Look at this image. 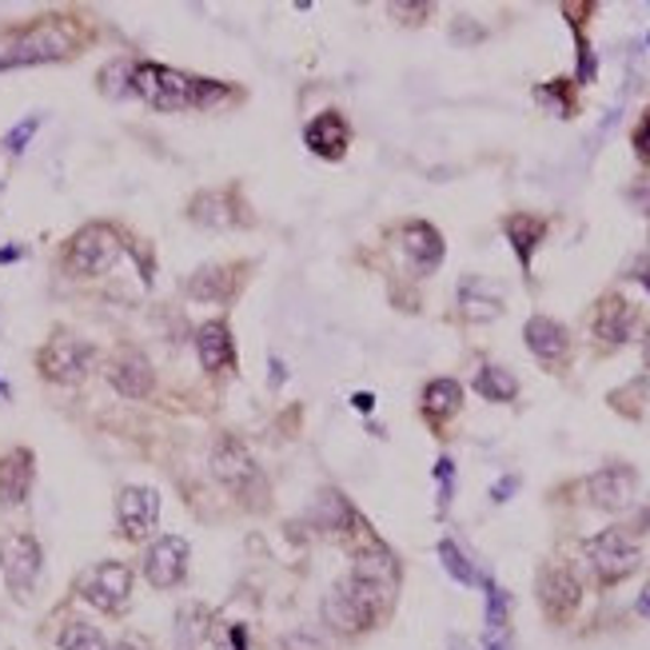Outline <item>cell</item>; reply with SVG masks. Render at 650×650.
<instances>
[{"label": "cell", "mask_w": 650, "mask_h": 650, "mask_svg": "<svg viewBox=\"0 0 650 650\" xmlns=\"http://www.w3.org/2000/svg\"><path fill=\"white\" fill-rule=\"evenodd\" d=\"M132 93L156 108V112H192L228 100V85L199 80V76L176 73L164 64H132Z\"/></svg>", "instance_id": "obj_1"}, {"label": "cell", "mask_w": 650, "mask_h": 650, "mask_svg": "<svg viewBox=\"0 0 650 650\" xmlns=\"http://www.w3.org/2000/svg\"><path fill=\"white\" fill-rule=\"evenodd\" d=\"M396 598L379 595L376 587H368L364 578L347 575L339 587H332V595L324 598V619L327 627L344 630V635H359V630H371Z\"/></svg>", "instance_id": "obj_2"}, {"label": "cell", "mask_w": 650, "mask_h": 650, "mask_svg": "<svg viewBox=\"0 0 650 650\" xmlns=\"http://www.w3.org/2000/svg\"><path fill=\"white\" fill-rule=\"evenodd\" d=\"M583 555H587L591 571H595L598 587H615V583L635 575L642 563V551L627 527H607V531L591 535L583 543Z\"/></svg>", "instance_id": "obj_3"}, {"label": "cell", "mask_w": 650, "mask_h": 650, "mask_svg": "<svg viewBox=\"0 0 650 650\" xmlns=\"http://www.w3.org/2000/svg\"><path fill=\"white\" fill-rule=\"evenodd\" d=\"M212 475H216L236 499L260 503L263 495H268L260 463H256V455L248 452L236 435H220V440H216V447H212Z\"/></svg>", "instance_id": "obj_4"}, {"label": "cell", "mask_w": 650, "mask_h": 650, "mask_svg": "<svg viewBox=\"0 0 650 650\" xmlns=\"http://www.w3.org/2000/svg\"><path fill=\"white\" fill-rule=\"evenodd\" d=\"M120 236L108 224H85L68 243V268L76 275H105L112 272V263L120 260Z\"/></svg>", "instance_id": "obj_5"}, {"label": "cell", "mask_w": 650, "mask_h": 650, "mask_svg": "<svg viewBox=\"0 0 650 650\" xmlns=\"http://www.w3.org/2000/svg\"><path fill=\"white\" fill-rule=\"evenodd\" d=\"M583 487H587L591 507H598V511L607 514H622L639 499V472L630 463H607L595 475H587Z\"/></svg>", "instance_id": "obj_6"}, {"label": "cell", "mask_w": 650, "mask_h": 650, "mask_svg": "<svg viewBox=\"0 0 650 650\" xmlns=\"http://www.w3.org/2000/svg\"><path fill=\"white\" fill-rule=\"evenodd\" d=\"M73 53V32L64 29L61 21L36 24L29 36L12 44L9 53L0 56V68H29V64H48Z\"/></svg>", "instance_id": "obj_7"}, {"label": "cell", "mask_w": 650, "mask_h": 650, "mask_svg": "<svg viewBox=\"0 0 650 650\" xmlns=\"http://www.w3.org/2000/svg\"><path fill=\"white\" fill-rule=\"evenodd\" d=\"M535 591H539V607H543V615L551 622H566L578 610V603H583V583L563 563H546L539 571Z\"/></svg>", "instance_id": "obj_8"}, {"label": "cell", "mask_w": 650, "mask_h": 650, "mask_svg": "<svg viewBox=\"0 0 650 650\" xmlns=\"http://www.w3.org/2000/svg\"><path fill=\"white\" fill-rule=\"evenodd\" d=\"M635 327H639V307L630 304L627 295L619 292H607L598 295L595 315H591V332L603 347H627L635 339Z\"/></svg>", "instance_id": "obj_9"}, {"label": "cell", "mask_w": 650, "mask_h": 650, "mask_svg": "<svg viewBox=\"0 0 650 650\" xmlns=\"http://www.w3.org/2000/svg\"><path fill=\"white\" fill-rule=\"evenodd\" d=\"M41 543L32 535H9L0 539V575H4V583H9V591L17 598H24L32 591V583H36V575H41Z\"/></svg>", "instance_id": "obj_10"}, {"label": "cell", "mask_w": 650, "mask_h": 650, "mask_svg": "<svg viewBox=\"0 0 650 650\" xmlns=\"http://www.w3.org/2000/svg\"><path fill=\"white\" fill-rule=\"evenodd\" d=\"M523 344L546 371H563L566 359H571V332H566V324L551 319V315H531L527 319Z\"/></svg>", "instance_id": "obj_11"}, {"label": "cell", "mask_w": 650, "mask_h": 650, "mask_svg": "<svg viewBox=\"0 0 650 650\" xmlns=\"http://www.w3.org/2000/svg\"><path fill=\"white\" fill-rule=\"evenodd\" d=\"M93 368V347L85 339L73 336H53L41 351V371L53 383H80Z\"/></svg>", "instance_id": "obj_12"}, {"label": "cell", "mask_w": 650, "mask_h": 650, "mask_svg": "<svg viewBox=\"0 0 650 650\" xmlns=\"http://www.w3.org/2000/svg\"><path fill=\"white\" fill-rule=\"evenodd\" d=\"M399 248H403V260L411 263L415 275H431L447 256V243H443V231L427 220H408L399 228Z\"/></svg>", "instance_id": "obj_13"}, {"label": "cell", "mask_w": 650, "mask_h": 650, "mask_svg": "<svg viewBox=\"0 0 650 650\" xmlns=\"http://www.w3.org/2000/svg\"><path fill=\"white\" fill-rule=\"evenodd\" d=\"M144 575L156 591L180 587V578L188 575V539L180 535H160L148 546L144 555Z\"/></svg>", "instance_id": "obj_14"}, {"label": "cell", "mask_w": 650, "mask_h": 650, "mask_svg": "<svg viewBox=\"0 0 650 650\" xmlns=\"http://www.w3.org/2000/svg\"><path fill=\"white\" fill-rule=\"evenodd\" d=\"M80 595L100 610H120L132 595V571L124 563H100L80 578Z\"/></svg>", "instance_id": "obj_15"}, {"label": "cell", "mask_w": 650, "mask_h": 650, "mask_svg": "<svg viewBox=\"0 0 650 650\" xmlns=\"http://www.w3.org/2000/svg\"><path fill=\"white\" fill-rule=\"evenodd\" d=\"M116 519L128 539H148L160 523V495L152 487H124L116 499Z\"/></svg>", "instance_id": "obj_16"}, {"label": "cell", "mask_w": 650, "mask_h": 650, "mask_svg": "<svg viewBox=\"0 0 650 650\" xmlns=\"http://www.w3.org/2000/svg\"><path fill=\"white\" fill-rule=\"evenodd\" d=\"M351 575L364 578V583H368V587H376L379 595L396 598L399 578H403V566H399L396 555H391V546H383L379 539H371V543L356 555V566H351Z\"/></svg>", "instance_id": "obj_17"}, {"label": "cell", "mask_w": 650, "mask_h": 650, "mask_svg": "<svg viewBox=\"0 0 650 650\" xmlns=\"http://www.w3.org/2000/svg\"><path fill=\"white\" fill-rule=\"evenodd\" d=\"M304 144L312 148L319 160H339L347 152V144H351V128H347L344 112H336V108H327V112L312 116L304 128Z\"/></svg>", "instance_id": "obj_18"}, {"label": "cell", "mask_w": 650, "mask_h": 650, "mask_svg": "<svg viewBox=\"0 0 650 650\" xmlns=\"http://www.w3.org/2000/svg\"><path fill=\"white\" fill-rule=\"evenodd\" d=\"M503 236H507V243H511L519 268L531 272V260H535L539 243L546 240V220L535 216V212H511V216H503Z\"/></svg>", "instance_id": "obj_19"}, {"label": "cell", "mask_w": 650, "mask_h": 650, "mask_svg": "<svg viewBox=\"0 0 650 650\" xmlns=\"http://www.w3.org/2000/svg\"><path fill=\"white\" fill-rule=\"evenodd\" d=\"M459 315L467 324H491L503 315V295L495 292L483 275H463L459 280Z\"/></svg>", "instance_id": "obj_20"}, {"label": "cell", "mask_w": 650, "mask_h": 650, "mask_svg": "<svg viewBox=\"0 0 650 650\" xmlns=\"http://www.w3.org/2000/svg\"><path fill=\"white\" fill-rule=\"evenodd\" d=\"M32 475H36V467H32L29 447H12L9 455H0V503H24L32 491Z\"/></svg>", "instance_id": "obj_21"}, {"label": "cell", "mask_w": 650, "mask_h": 650, "mask_svg": "<svg viewBox=\"0 0 650 650\" xmlns=\"http://www.w3.org/2000/svg\"><path fill=\"white\" fill-rule=\"evenodd\" d=\"M196 356L204 371H224L236 368V339H231L224 319H212L196 332Z\"/></svg>", "instance_id": "obj_22"}, {"label": "cell", "mask_w": 650, "mask_h": 650, "mask_svg": "<svg viewBox=\"0 0 650 650\" xmlns=\"http://www.w3.org/2000/svg\"><path fill=\"white\" fill-rule=\"evenodd\" d=\"M108 383L124 399H144L148 391H152V364H148L140 351H124L120 359H112Z\"/></svg>", "instance_id": "obj_23"}, {"label": "cell", "mask_w": 650, "mask_h": 650, "mask_svg": "<svg viewBox=\"0 0 650 650\" xmlns=\"http://www.w3.org/2000/svg\"><path fill=\"white\" fill-rule=\"evenodd\" d=\"M463 408V383L459 379H431L427 388H423V415H427V423H447L452 415H459Z\"/></svg>", "instance_id": "obj_24"}, {"label": "cell", "mask_w": 650, "mask_h": 650, "mask_svg": "<svg viewBox=\"0 0 650 650\" xmlns=\"http://www.w3.org/2000/svg\"><path fill=\"white\" fill-rule=\"evenodd\" d=\"M188 216L199 228H236V224L243 220L240 208L228 204V192H199V196L192 199Z\"/></svg>", "instance_id": "obj_25"}, {"label": "cell", "mask_w": 650, "mask_h": 650, "mask_svg": "<svg viewBox=\"0 0 650 650\" xmlns=\"http://www.w3.org/2000/svg\"><path fill=\"white\" fill-rule=\"evenodd\" d=\"M472 388L479 391L487 403H511V399L519 396V379H514L511 368H499V364H483V368L475 371Z\"/></svg>", "instance_id": "obj_26"}, {"label": "cell", "mask_w": 650, "mask_h": 650, "mask_svg": "<svg viewBox=\"0 0 650 650\" xmlns=\"http://www.w3.org/2000/svg\"><path fill=\"white\" fill-rule=\"evenodd\" d=\"M188 292L196 295V300H228V295L236 292V275H228V268H199V272L192 275Z\"/></svg>", "instance_id": "obj_27"}, {"label": "cell", "mask_w": 650, "mask_h": 650, "mask_svg": "<svg viewBox=\"0 0 650 650\" xmlns=\"http://www.w3.org/2000/svg\"><path fill=\"white\" fill-rule=\"evenodd\" d=\"M440 563H443V571L455 578V583H463V587H479L483 583V575L472 566V559L463 555L455 539H440Z\"/></svg>", "instance_id": "obj_28"}, {"label": "cell", "mask_w": 650, "mask_h": 650, "mask_svg": "<svg viewBox=\"0 0 650 650\" xmlns=\"http://www.w3.org/2000/svg\"><path fill=\"white\" fill-rule=\"evenodd\" d=\"M359 514L351 511V503H347L339 491H324L319 495V527L324 531H347V527H356Z\"/></svg>", "instance_id": "obj_29"}, {"label": "cell", "mask_w": 650, "mask_h": 650, "mask_svg": "<svg viewBox=\"0 0 650 650\" xmlns=\"http://www.w3.org/2000/svg\"><path fill=\"white\" fill-rule=\"evenodd\" d=\"M575 80H546V85L535 88V100L566 120V116H575Z\"/></svg>", "instance_id": "obj_30"}, {"label": "cell", "mask_w": 650, "mask_h": 650, "mask_svg": "<svg viewBox=\"0 0 650 650\" xmlns=\"http://www.w3.org/2000/svg\"><path fill=\"white\" fill-rule=\"evenodd\" d=\"M61 650H108V647H105V635L93 622H68L61 630Z\"/></svg>", "instance_id": "obj_31"}, {"label": "cell", "mask_w": 650, "mask_h": 650, "mask_svg": "<svg viewBox=\"0 0 650 650\" xmlns=\"http://www.w3.org/2000/svg\"><path fill=\"white\" fill-rule=\"evenodd\" d=\"M630 148H635L639 164H650V108L639 116V124L630 128Z\"/></svg>", "instance_id": "obj_32"}, {"label": "cell", "mask_w": 650, "mask_h": 650, "mask_svg": "<svg viewBox=\"0 0 650 650\" xmlns=\"http://www.w3.org/2000/svg\"><path fill=\"white\" fill-rule=\"evenodd\" d=\"M435 479H440V511H447V507H452V491H455V463L447 459V455L435 463Z\"/></svg>", "instance_id": "obj_33"}, {"label": "cell", "mask_w": 650, "mask_h": 650, "mask_svg": "<svg viewBox=\"0 0 650 650\" xmlns=\"http://www.w3.org/2000/svg\"><path fill=\"white\" fill-rule=\"evenodd\" d=\"M36 128H41V116H29L24 124H17L9 137H4V148H9L12 156H17V152H24V144L32 140V132H36Z\"/></svg>", "instance_id": "obj_34"}, {"label": "cell", "mask_w": 650, "mask_h": 650, "mask_svg": "<svg viewBox=\"0 0 650 650\" xmlns=\"http://www.w3.org/2000/svg\"><path fill=\"white\" fill-rule=\"evenodd\" d=\"M483 650H514L511 627L507 630H483Z\"/></svg>", "instance_id": "obj_35"}, {"label": "cell", "mask_w": 650, "mask_h": 650, "mask_svg": "<svg viewBox=\"0 0 650 650\" xmlns=\"http://www.w3.org/2000/svg\"><path fill=\"white\" fill-rule=\"evenodd\" d=\"M514 487H519V479H514V475H503V479L491 487V499H495V503H507V499L514 495Z\"/></svg>", "instance_id": "obj_36"}, {"label": "cell", "mask_w": 650, "mask_h": 650, "mask_svg": "<svg viewBox=\"0 0 650 650\" xmlns=\"http://www.w3.org/2000/svg\"><path fill=\"white\" fill-rule=\"evenodd\" d=\"M224 650H248V630L236 622V627H228V642H224Z\"/></svg>", "instance_id": "obj_37"}, {"label": "cell", "mask_w": 650, "mask_h": 650, "mask_svg": "<svg viewBox=\"0 0 650 650\" xmlns=\"http://www.w3.org/2000/svg\"><path fill=\"white\" fill-rule=\"evenodd\" d=\"M391 12H396V17H431V4H391Z\"/></svg>", "instance_id": "obj_38"}, {"label": "cell", "mask_w": 650, "mask_h": 650, "mask_svg": "<svg viewBox=\"0 0 650 650\" xmlns=\"http://www.w3.org/2000/svg\"><path fill=\"white\" fill-rule=\"evenodd\" d=\"M630 280H639L642 288H647V292H650V256H647V260L635 263V275H630Z\"/></svg>", "instance_id": "obj_39"}, {"label": "cell", "mask_w": 650, "mask_h": 650, "mask_svg": "<svg viewBox=\"0 0 650 650\" xmlns=\"http://www.w3.org/2000/svg\"><path fill=\"white\" fill-rule=\"evenodd\" d=\"M635 610H639L642 619H650V583L642 587V595H639V603H635Z\"/></svg>", "instance_id": "obj_40"}, {"label": "cell", "mask_w": 650, "mask_h": 650, "mask_svg": "<svg viewBox=\"0 0 650 650\" xmlns=\"http://www.w3.org/2000/svg\"><path fill=\"white\" fill-rule=\"evenodd\" d=\"M351 403H356V411H371V408H376V396H368V391H359V396L351 399Z\"/></svg>", "instance_id": "obj_41"}, {"label": "cell", "mask_w": 650, "mask_h": 650, "mask_svg": "<svg viewBox=\"0 0 650 650\" xmlns=\"http://www.w3.org/2000/svg\"><path fill=\"white\" fill-rule=\"evenodd\" d=\"M24 248H0V263H12V260H21Z\"/></svg>", "instance_id": "obj_42"}, {"label": "cell", "mask_w": 650, "mask_h": 650, "mask_svg": "<svg viewBox=\"0 0 650 650\" xmlns=\"http://www.w3.org/2000/svg\"><path fill=\"white\" fill-rule=\"evenodd\" d=\"M275 383H283V364H275V359H272V388H275Z\"/></svg>", "instance_id": "obj_43"}, {"label": "cell", "mask_w": 650, "mask_h": 650, "mask_svg": "<svg viewBox=\"0 0 650 650\" xmlns=\"http://www.w3.org/2000/svg\"><path fill=\"white\" fill-rule=\"evenodd\" d=\"M642 364H647V371H650V332H647V339H642Z\"/></svg>", "instance_id": "obj_44"}, {"label": "cell", "mask_w": 650, "mask_h": 650, "mask_svg": "<svg viewBox=\"0 0 650 650\" xmlns=\"http://www.w3.org/2000/svg\"><path fill=\"white\" fill-rule=\"evenodd\" d=\"M452 650H472V647H467V642H452Z\"/></svg>", "instance_id": "obj_45"}, {"label": "cell", "mask_w": 650, "mask_h": 650, "mask_svg": "<svg viewBox=\"0 0 650 650\" xmlns=\"http://www.w3.org/2000/svg\"><path fill=\"white\" fill-rule=\"evenodd\" d=\"M112 650H137V647H128V642H120V647H112Z\"/></svg>", "instance_id": "obj_46"}, {"label": "cell", "mask_w": 650, "mask_h": 650, "mask_svg": "<svg viewBox=\"0 0 650 650\" xmlns=\"http://www.w3.org/2000/svg\"><path fill=\"white\" fill-rule=\"evenodd\" d=\"M0 396H9V388H4V383H0Z\"/></svg>", "instance_id": "obj_47"}, {"label": "cell", "mask_w": 650, "mask_h": 650, "mask_svg": "<svg viewBox=\"0 0 650 650\" xmlns=\"http://www.w3.org/2000/svg\"><path fill=\"white\" fill-rule=\"evenodd\" d=\"M647 256H650V252H647Z\"/></svg>", "instance_id": "obj_48"}]
</instances>
